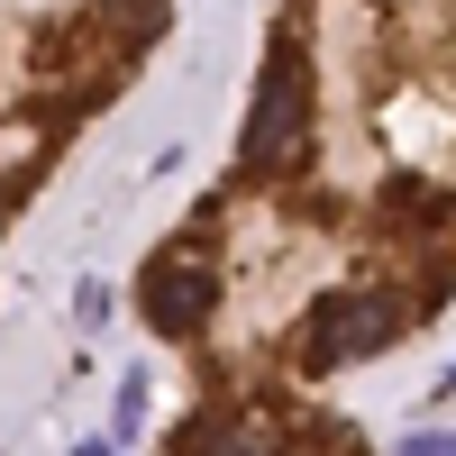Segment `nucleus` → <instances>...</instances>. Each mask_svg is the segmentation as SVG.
I'll return each instance as SVG.
<instances>
[{"mask_svg":"<svg viewBox=\"0 0 456 456\" xmlns=\"http://www.w3.org/2000/svg\"><path fill=\"white\" fill-rule=\"evenodd\" d=\"M238 165H247L256 183H283V174L311 165V64H301L292 37L265 55V83H256V110H247Z\"/></svg>","mask_w":456,"mask_h":456,"instance_id":"obj_1","label":"nucleus"},{"mask_svg":"<svg viewBox=\"0 0 456 456\" xmlns=\"http://www.w3.org/2000/svg\"><path fill=\"white\" fill-rule=\"evenodd\" d=\"M402 329H411V301L402 292H329L320 311H311V329H301V365L338 374V365H356V356H384Z\"/></svg>","mask_w":456,"mask_h":456,"instance_id":"obj_2","label":"nucleus"},{"mask_svg":"<svg viewBox=\"0 0 456 456\" xmlns=\"http://www.w3.org/2000/svg\"><path fill=\"white\" fill-rule=\"evenodd\" d=\"M137 311L156 320L165 338H192V329L219 311V274H210L201 256H156V265L137 274Z\"/></svg>","mask_w":456,"mask_h":456,"instance_id":"obj_3","label":"nucleus"},{"mask_svg":"<svg viewBox=\"0 0 456 456\" xmlns=\"http://www.w3.org/2000/svg\"><path fill=\"white\" fill-rule=\"evenodd\" d=\"M174 456H274V438L256 420H238V411H210V420L174 429Z\"/></svg>","mask_w":456,"mask_h":456,"instance_id":"obj_4","label":"nucleus"},{"mask_svg":"<svg viewBox=\"0 0 456 456\" xmlns=\"http://www.w3.org/2000/svg\"><path fill=\"white\" fill-rule=\"evenodd\" d=\"M384 210H393V219H420V228H438V219H447V192H438V183H411V174H393V183H384Z\"/></svg>","mask_w":456,"mask_h":456,"instance_id":"obj_5","label":"nucleus"},{"mask_svg":"<svg viewBox=\"0 0 456 456\" xmlns=\"http://www.w3.org/2000/svg\"><path fill=\"white\" fill-rule=\"evenodd\" d=\"M402 456H456V438H411Z\"/></svg>","mask_w":456,"mask_h":456,"instance_id":"obj_6","label":"nucleus"},{"mask_svg":"<svg viewBox=\"0 0 456 456\" xmlns=\"http://www.w3.org/2000/svg\"><path fill=\"white\" fill-rule=\"evenodd\" d=\"M73 456H110V447H73Z\"/></svg>","mask_w":456,"mask_h":456,"instance_id":"obj_7","label":"nucleus"}]
</instances>
